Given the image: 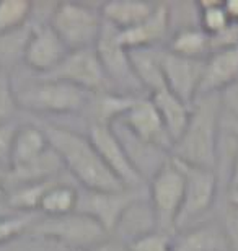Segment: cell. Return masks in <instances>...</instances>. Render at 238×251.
Listing matches in <instances>:
<instances>
[{"mask_svg":"<svg viewBox=\"0 0 238 251\" xmlns=\"http://www.w3.org/2000/svg\"><path fill=\"white\" fill-rule=\"evenodd\" d=\"M173 160L185 176L183 207H181L178 224H176V232H180V230L214 217L212 212L217 205L220 181L214 170L194 167V165L183 163L176 158Z\"/></svg>","mask_w":238,"mask_h":251,"instance_id":"obj_6","label":"cell"},{"mask_svg":"<svg viewBox=\"0 0 238 251\" xmlns=\"http://www.w3.org/2000/svg\"><path fill=\"white\" fill-rule=\"evenodd\" d=\"M87 135L95 145L96 152L103 158L106 167L111 170V173L123 183L126 188H144L147 183L139 176L134 167L131 165L126 150L121 145L119 139L116 137L111 126L106 124H92L88 126Z\"/></svg>","mask_w":238,"mask_h":251,"instance_id":"obj_13","label":"cell"},{"mask_svg":"<svg viewBox=\"0 0 238 251\" xmlns=\"http://www.w3.org/2000/svg\"><path fill=\"white\" fill-rule=\"evenodd\" d=\"M147 191L144 188H123L114 191H96L79 188L77 212H82L95 219L109 235L118 224L126 207Z\"/></svg>","mask_w":238,"mask_h":251,"instance_id":"obj_9","label":"cell"},{"mask_svg":"<svg viewBox=\"0 0 238 251\" xmlns=\"http://www.w3.org/2000/svg\"><path fill=\"white\" fill-rule=\"evenodd\" d=\"M165 49L181 57L206 59L211 54V36L199 26L185 28L171 34Z\"/></svg>","mask_w":238,"mask_h":251,"instance_id":"obj_25","label":"cell"},{"mask_svg":"<svg viewBox=\"0 0 238 251\" xmlns=\"http://www.w3.org/2000/svg\"><path fill=\"white\" fill-rule=\"evenodd\" d=\"M217 217H219L220 224L224 225L232 251H238V209L224 202L220 214Z\"/></svg>","mask_w":238,"mask_h":251,"instance_id":"obj_35","label":"cell"},{"mask_svg":"<svg viewBox=\"0 0 238 251\" xmlns=\"http://www.w3.org/2000/svg\"><path fill=\"white\" fill-rule=\"evenodd\" d=\"M103 2H57L49 25L69 51L95 48L103 29Z\"/></svg>","mask_w":238,"mask_h":251,"instance_id":"obj_4","label":"cell"},{"mask_svg":"<svg viewBox=\"0 0 238 251\" xmlns=\"http://www.w3.org/2000/svg\"><path fill=\"white\" fill-rule=\"evenodd\" d=\"M95 49L109 82V87L114 93L132 98L149 97L139 78L135 77L129 51L119 39V29L105 22Z\"/></svg>","mask_w":238,"mask_h":251,"instance_id":"obj_7","label":"cell"},{"mask_svg":"<svg viewBox=\"0 0 238 251\" xmlns=\"http://www.w3.org/2000/svg\"><path fill=\"white\" fill-rule=\"evenodd\" d=\"M111 129H113L116 137L119 139L121 145L126 150V155H128L131 165L145 183H149L171 160V153L168 150L140 140L119 121H114L111 124Z\"/></svg>","mask_w":238,"mask_h":251,"instance_id":"obj_15","label":"cell"},{"mask_svg":"<svg viewBox=\"0 0 238 251\" xmlns=\"http://www.w3.org/2000/svg\"><path fill=\"white\" fill-rule=\"evenodd\" d=\"M171 34L185 28H201V8L197 2H166Z\"/></svg>","mask_w":238,"mask_h":251,"instance_id":"obj_29","label":"cell"},{"mask_svg":"<svg viewBox=\"0 0 238 251\" xmlns=\"http://www.w3.org/2000/svg\"><path fill=\"white\" fill-rule=\"evenodd\" d=\"M70 51L49 23H31L23 67L38 75H46L57 67Z\"/></svg>","mask_w":238,"mask_h":251,"instance_id":"obj_11","label":"cell"},{"mask_svg":"<svg viewBox=\"0 0 238 251\" xmlns=\"http://www.w3.org/2000/svg\"><path fill=\"white\" fill-rule=\"evenodd\" d=\"M79 184L69 175L54 181L43 194L38 205V214L44 217H59L77 210Z\"/></svg>","mask_w":238,"mask_h":251,"instance_id":"obj_23","label":"cell"},{"mask_svg":"<svg viewBox=\"0 0 238 251\" xmlns=\"http://www.w3.org/2000/svg\"><path fill=\"white\" fill-rule=\"evenodd\" d=\"M28 232L53 240L69 251H88L111 240V235L95 219L77 210L59 217L39 214Z\"/></svg>","mask_w":238,"mask_h":251,"instance_id":"obj_5","label":"cell"},{"mask_svg":"<svg viewBox=\"0 0 238 251\" xmlns=\"http://www.w3.org/2000/svg\"><path fill=\"white\" fill-rule=\"evenodd\" d=\"M235 26H237V31H238V23H235Z\"/></svg>","mask_w":238,"mask_h":251,"instance_id":"obj_42","label":"cell"},{"mask_svg":"<svg viewBox=\"0 0 238 251\" xmlns=\"http://www.w3.org/2000/svg\"><path fill=\"white\" fill-rule=\"evenodd\" d=\"M3 178H5V168L0 167V194H3Z\"/></svg>","mask_w":238,"mask_h":251,"instance_id":"obj_41","label":"cell"},{"mask_svg":"<svg viewBox=\"0 0 238 251\" xmlns=\"http://www.w3.org/2000/svg\"><path fill=\"white\" fill-rule=\"evenodd\" d=\"M160 62L161 70H163L165 87L185 103H194V100L199 97L206 59L181 57L163 48L160 52Z\"/></svg>","mask_w":238,"mask_h":251,"instance_id":"obj_12","label":"cell"},{"mask_svg":"<svg viewBox=\"0 0 238 251\" xmlns=\"http://www.w3.org/2000/svg\"><path fill=\"white\" fill-rule=\"evenodd\" d=\"M220 100H222V106H224V113L227 116L238 121V82L227 90H224L220 93Z\"/></svg>","mask_w":238,"mask_h":251,"instance_id":"obj_36","label":"cell"},{"mask_svg":"<svg viewBox=\"0 0 238 251\" xmlns=\"http://www.w3.org/2000/svg\"><path fill=\"white\" fill-rule=\"evenodd\" d=\"M222 129H224V132H227L238 140V121L234 118L227 116L225 113H224V119H222Z\"/></svg>","mask_w":238,"mask_h":251,"instance_id":"obj_37","label":"cell"},{"mask_svg":"<svg viewBox=\"0 0 238 251\" xmlns=\"http://www.w3.org/2000/svg\"><path fill=\"white\" fill-rule=\"evenodd\" d=\"M197 5L201 8V28L209 36H215L234 25L227 17L224 2L220 0H201Z\"/></svg>","mask_w":238,"mask_h":251,"instance_id":"obj_28","label":"cell"},{"mask_svg":"<svg viewBox=\"0 0 238 251\" xmlns=\"http://www.w3.org/2000/svg\"><path fill=\"white\" fill-rule=\"evenodd\" d=\"M29 34L31 23L13 31L0 33V72L10 74L22 67Z\"/></svg>","mask_w":238,"mask_h":251,"instance_id":"obj_26","label":"cell"},{"mask_svg":"<svg viewBox=\"0 0 238 251\" xmlns=\"http://www.w3.org/2000/svg\"><path fill=\"white\" fill-rule=\"evenodd\" d=\"M51 149V144L41 126L22 118V124L15 134L8 168H18L34 162Z\"/></svg>","mask_w":238,"mask_h":251,"instance_id":"obj_20","label":"cell"},{"mask_svg":"<svg viewBox=\"0 0 238 251\" xmlns=\"http://www.w3.org/2000/svg\"><path fill=\"white\" fill-rule=\"evenodd\" d=\"M224 106L220 95H201L191 106L183 135L173 144L171 157L194 167L217 170Z\"/></svg>","mask_w":238,"mask_h":251,"instance_id":"obj_3","label":"cell"},{"mask_svg":"<svg viewBox=\"0 0 238 251\" xmlns=\"http://www.w3.org/2000/svg\"><path fill=\"white\" fill-rule=\"evenodd\" d=\"M44 77L72 83L92 93L113 92L95 48L70 51L64 61Z\"/></svg>","mask_w":238,"mask_h":251,"instance_id":"obj_10","label":"cell"},{"mask_svg":"<svg viewBox=\"0 0 238 251\" xmlns=\"http://www.w3.org/2000/svg\"><path fill=\"white\" fill-rule=\"evenodd\" d=\"M224 8L232 23H238V0H224Z\"/></svg>","mask_w":238,"mask_h":251,"instance_id":"obj_38","label":"cell"},{"mask_svg":"<svg viewBox=\"0 0 238 251\" xmlns=\"http://www.w3.org/2000/svg\"><path fill=\"white\" fill-rule=\"evenodd\" d=\"M31 10L33 2L29 0H0V33L29 25Z\"/></svg>","mask_w":238,"mask_h":251,"instance_id":"obj_27","label":"cell"},{"mask_svg":"<svg viewBox=\"0 0 238 251\" xmlns=\"http://www.w3.org/2000/svg\"><path fill=\"white\" fill-rule=\"evenodd\" d=\"M121 247H123V245L118 243L116 240L111 238V240H108L106 243L100 245V247H96V248H93V250H88V251H119Z\"/></svg>","mask_w":238,"mask_h":251,"instance_id":"obj_39","label":"cell"},{"mask_svg":"<svg viewBox=\"0 0 238 251\" xmlns=\"http://www.w3.org/2000/svg\"><path fill=\"white\" fill-rule=\"evenodd\" d=\"M116 121H119L140 140L165 149L171 153L173 142H171L165 124L161 121L155 104L152 103L150 97L135 98L134 103L128 108V111Z\"/></svg>","mask_w":238,"mask_h":251,"instance_id":"obj_14","label":"cell"},{"mask_svg":"<svg viewBox=\"0 0 238 251\" xmlns=\"http://www.w3.org/2000/svg\"><path fill=\"white\" fill-rule=\"evenodd\" d=\"M163 48H140L129 49V57L135 77L139 78L140 85L144 87L145 93L154 95L165 87L163 70H161L160 52Z\"/></svg>","mask_w":238,"mask_h":251,"instance_id":"obj_24","label":"cell"},{"mask_svg":"<svg viewBox=\"0 0 238 251\" xmlns=\"http://www.w3.org/2000/svg\"><path fill=\"white\" fill-rule=\"evenodd\" d=\"M147 193L157 219V232L173 237L185 199V176L173 157L147 183Z\"/></svg>","mask_w":238,"mask_h":251,"instance_id":"obj_8","label":"cell"},{"mask_svg":"<svg viewBox=\"0 0 238 251\" xmlns=\"http://www.w3.org/2000/svg\"><path fill=\"white\" fill-rule=\"evenodd\" d=\"M22 119L10 74L0 72V124Z\"/></svg>","mask_w":238,"mask_h":251,"instance_id":"obj_31","label":"cell"},{"mask_svg":"<svg viewBox=\"0 0 238 251\" xmlns=\"http://www.w3.org/2000/svg\"><path fill=\"white\" fill-rule=\"evenodd\" d=\"M157 2L149 0H108L103 2L101 15L106 23L119 31L134 28L155 12Z\"/></svg>","mask_w":238,"mask_h":251,"instance_id":"obj_21","label":"cell"},{"mask_svg":"<svg viewBox=\"0 0 238 251\" xmlns=\"http://www.w3.org/2000/svg\"><path fill=\"white\" fill-rule=\"evenodd\" d=\"M152 103L155 104L161 121H163L166 132H168L171 142H176L183 135L186 126L191 118L192 104L185 103L183 100L173 95L168 88H163L160 92L150 95Z\"/></svg>","mask_w":238,"mask_h":251,"instance_id":"obj_22","label":"cell"},{"mask_svg":"<svg viewBox=\"0 0 238 251\" xmlns=\"http://www.w3.org/2000/svg\"><path fill=\"white\" fill-rule=\"evenodd\" d=\"M0 251H69L62 245L44 238L41 235L26 232L0 245Z\"/></svg>","mask_w":238,"mask_h":251,"instance_id":"obj_30","label":"cell"},{"mask_svg":"<svg viewBox=\"0 0 238 251\" xmlns=\"http://www.w3.org/2000/svg\"><path fill=\"white\" fill-rule=\"evenodd\" d=\"M171 36L168 3L157 2L155 12L134 28L119 31V39L128 49L140 48H165Z\"/></svg>","mask_w":238,"mask_h":251,"instance_id":"obj_17","label":"cell"},{"mask_svg":"<svg viewBox=\"0 0 238 251\" xmlns=\"http://www.w3.org/2000/svg\"><path fill=\"white\" fill-rule=\"evenodd\" d=\"M20 124H22V119L0 124V167L5 170L8 167L10 155H12V147H13V139Z\"/></svg>","mask_w":238,"mask_h":251,"instance_id":"obj_34","label":"cell"},{"mask_svg":"<svg viewBox=\"0 0 238 251\" xmlns=\"http://www.w3.org/2000/svg\"><path fill=\"white\" fill-rule=\"evenodd\" d=\"M126 248L129 251H173L171 250V235L160 232L145 235V237L128 245Z\"/></svg>","mask_w":238,"mask_h":251,"instance_id":"obj_33","label":"cell"},{"mask_svg":"<svg viewBox=\"0 0 238 251\" xmlns=\"http://www.w3.org/2000/svg\"><path fill=\"white\" fill-rule=\"evenodd\" d=\"M238 82V46L220 49L206 57L201 95H220Z\"/></svg>","mask_w":238,"mask_h":251,"instance_id":"obj_19","label":"cell"},{"mask_svg":"<svg viewBox=\"0 0 238 251\" xmlns=\"http://www.w3.org/2000/svg\"><path fill=\"white\" fill-rule=\"evenodd\" d=\"M225 204L238 209V191H227L225 193Z\"/></svg>","mask_w":238,"mask_h":251,"instance_id":"obj_40","label":"cell"},{"mask_svg":"<svg viewBox=\"0 0 238 251\" xmlns=\"http://www.w3.org/2000/svg\"><path fill=\"white\" fill-rule=\"evenodd\" d=\"M157 232V219L149 201V193L140 194L131 202L118 220L111 238L128 247L135 240Z\"/></svg>","mask_w":238,"mask_h":251,"instance_id":"obj_18","label":"cell"},{"mask_svg":"<svg viewBox=\"0 0 238 251\" xmlns=\"http://www.w3.org/2000/svg\"><path fill=\"white\" fill-rule=\"evenodd\" d=\"M25 119L41 126L51 147L62 160L65 173L80 188L96 191H114L126 188L106 167L103 158L96 152L95 145L85 132L31 118Z\"/></svg>","mask_w":238,"mask_h":251,"instance_id":"obj_2","label":"cell"},{"mask_svg":"<svg viewBox=\"0 0 238 251\" xmlns=\"http://www.w3.org/2000/svg\"><path fill=\"white\" fill-rule=\"evenodd\" d=\"M173 251H232L229 237L219 217H212L171 237Z\"/></svg>","mask_w":238,"mask_h":251,"instance_id":"obj_16","label":"cell"},{"mask_svg":"<svg viewBox=\"0 0 238 251\" xmlns=\"http://www.w3.org/2000/svg\"><path fill=\"white\" fill-rule=\"evenodd\" d=\"M23 118L64 126L87 134L85 113L93 93L72 83L29 72L23 65L10 72Z\"/></svg>","mask_w":238,"mask_h":251,"instance_id":"obj_1","label":"cell"},{"mask_svg":"<svg viewBox=\"0 0 238 251\" xmlns=\"http://www.w3.org/2000/svg\"><path fill=\"white\" fill-rule=\"evenodd\" d=\"M39 217L38 212L33 214H15L8 217H0V245L15 237L26 233L29 227Z\"/></svg>","mask_w":238,"mask_h":251,"instance_id":"obj_32","label":"cell"}]
</instances>
